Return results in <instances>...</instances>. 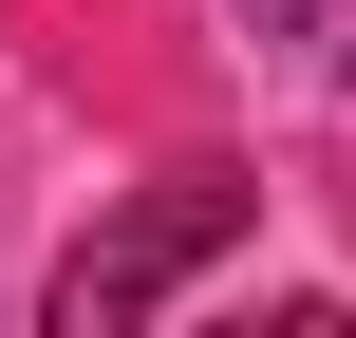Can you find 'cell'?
Listing matches in <instances>:
<instances>
[{
    "instance_id": "6da1fadb",
    "label": "cell",
    "mask_w": 356,
    "mask_h": 338,
    "mask_svg": "<svg viewBox=\"0 0 356 338\" xmlns=\"http://www.w3.org/2000/svg\"><path fill=\"white\" fill-rule=\"evenodd\" d=\"M207 245H244V169H169V188H131V226L56 263V338H131Z\"/></svg>"
}]
</instances>
